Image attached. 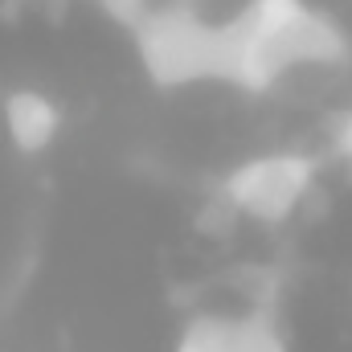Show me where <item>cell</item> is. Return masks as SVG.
Returning <instances> with one entry per match:
<instances>
[{
  "label": "cell",
  "instance_id": "obj_1",
  "mask_svg": "<svg viewBox=\"0 0 352 352\" xmlns=\"http://www.w3.org/2000/svg\"><path fill=\"white\" fill-rule=\"evenodd\" d=\"M234 41V82L270 87L295 66H328L344 58V33L303 0H250L226 21Z\"/></svg>",
  "mask_w": 352,
  "mask_h": 352
},
{
  "label": "cell",
  "instance_id": "obj_2",
  "mask_svg": "<svg viewBox=\"0 0 352 352\" xmlns=\"http://www.w3.org/2000/svg\"><path fill=\"white\" fill-rule=\"evenodd\" d=\"M135 50L152 82H234V41L226 25H209L184 8L148 12L135 29Z\"/></svg>",
  "mask_w": 352,
  "mask_h": 352
},
{
  "label": "cell",
  "instance_id": "obj_3",
  "mask_svg": "<svg viewBox=\"0 0 352 352\" xmlns=\"http://www.w3.org/2000/svg\"><path fill=\"white\" fill-rule=\"evenodd\" d=\"M316 164L295 152L258 156L226 176V201L254 221H287L311 192Z\"/></svg>",
  "mask_w": 352,
  "mask_h": 352
},
{
  "label": "cell",
  "instance_id": "obj_4",
  "mask_svg": "<svg viewBox=\"0 0 352 352\" xmlns=\"http://www.w3.org/2000/svg\"><path fill=\"white\" fill-rule=\"evenodd\" d=\"M176 352H287V349L263 316H246V320L197 316L180 332Z\"/></svg>",
  "mask_w": 352,
  "mask_h": 352
},
{
  "label": "cell",
  "instance_id": "obj_5",
  "mask_svg": "<svg viewBox=\"0 0 352 352\" xmlns=\"http://www.w3.org/2000/svg\"><path fill=\"white\" fill-rule=\"evenodd\" d=\"M4 127H8V140L16 152L37 156L58 140L62 111L54 107V98H45L37 90H12L4 98Z\"/></svg>",
  "mask_w": 352,
  "mask_h": 352
},
{
  "label": "cell",
  "instance_id": "obj_6",
  "mask_svg": "<svg viewBox=\"0 0 352 352\" xmlns=\"http://www.w3.org/2000/svg\"><path fill=\"white\" fill-rule=\"evenodd\" d=\"M107 8L123 21V25H131V29H140V21L148 16V8H144V0H107Z\"/></svg>",
  "mask_w": 352,
  "mask_h": 352
},
{
  "label": "cell",
  "instance_id": "obj_7",
  "mask_svg": "<svg viewBox=\"0 0 352 352\" xmlns=\"http://www.w3.org/2000/svg\"><path fill=\"white\" fill-rule=\"evenodd\" d=\"M336 144H340L344 152H352V119H349V123H344V131L336 135Z\"/></svg>",
  "mask_w": 352,
  "mask_h": 352
}]
</instances>
